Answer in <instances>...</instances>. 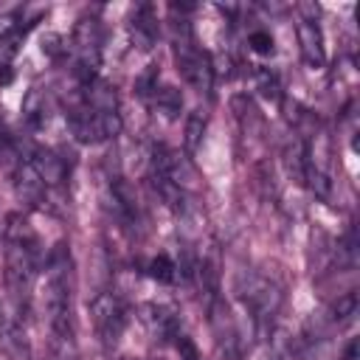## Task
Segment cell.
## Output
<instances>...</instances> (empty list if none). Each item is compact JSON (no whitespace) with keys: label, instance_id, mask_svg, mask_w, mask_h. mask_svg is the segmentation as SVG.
<instances>
[{"label":"cell","instance_id":"6da1fadb","mask_svg":"<svg viewBox=\"0 0 360 360\" xmlns=\"http://www.w3.org/2000/svg\"><path fill=\"white\" fill-rule=\"evenodd\" d=\"M70 256L65 245H56L48 256V276H45V312L53 332V343H73V312H70Z\"/></svg>","mask_w":360,"mask_h":360},{"label":"cell","instance_id":"7a4b0ae2","mask_svg":"<svg viewBox=\"0 0 360 360\" xmlns=\"http://www.w3.org/2000/svg\"><path fill=\"white\" fill-rule=\"evenodd\" d=\"M174 62H177V70H180V76H183L186 84H191L200 93H211V84H214V59L194 45L188 28L183 31V37L174 39Z\"/></svg>","mask_w":360,"mask_h":360},{"label":"cell","instance_id":"3957f363","mask_svg":"<svg viewBox=\"0 0 360 360\" xmlns=\"http://www.w3.org/2000/svg\"><path fill=\"white\" fill-rule=\"evenodd\" d=\"M73 73L82 84H90L96 79V70L101 65V28L93 17H82L73 28Z\"/></svg>","mask_w":360,"mask_h":360},{"label":"cell","instance_id":"277c9868","mask_svg":"<svg viewBox=\"0 0 360 360\" xmlns=\"http://www.w3.org/2000/svg\"><path fill=\"white\" fill-rule=\"evenodd\" d=\"M34 270H37V248L8 242V248H6V284H8L14 301L25 304V298L31 292Z\"/></svg>","mask_w":360,"mask_h":360},{"label":"cell","instance_id":"5b68a950","mask_svg":"<svg viewBox=\"0 0 360 360\" xmlns=\"http://www.w3.org/2000/svg\"><path fill=\"white\" fill-rule=\"evenodd\" d=\"M70 132L79 143H101L121 132V115L79 107L70 112Z\"/></svg>","mask_w":360,"mask_h":360},{"label":"cell","instance_id":"8992f818","mask_svg":"<svg viewBox=\"0 0 360 360\" xmlns=\"http://www.w3.org/2000/svg\"><path fill=\"white\" fill-rule=\"evenodd\" d=\"M242 301L245 307L253 312L259 326H270V321L276 318V312L281 309V287L264 276H250L248 284L242 287Z\"/></svg>","mask_w":360,"mask_h":360},{"label":"cell","instance_id":"52a82bcc","mask_svg":"<svg viewBox=\"0 0 360 360\" xmlns=\"http://www.w3.org/2000/svg\"><path fill=\"white\" fill-rule=\"evenodd\" d=\"M90 318L104 346H115L124 326H127V309L112 292H101L90 301Z\"/></svg>","mask_w":360,"mask_h":360},{"label":"cell","instance_id":"ba28073f","mask_svg":"<svg viewBox=\"0 0 360 360\" xmlns=\"http://www.w3.org/2000/svg\"><path fill=\"white\" fill-rule=\"evenodd\" d=\"M152 166H155V174L158 177H163V180H169V183H174L177 188H183V191H194L197 188V172H194V166L188 163V158L186 155H180L177 149H169V146H155V152H152Z\"/></svg>","mask_w":360,"mask_h":360},{"label":"cell","instance_id":"9c48e42d","mask_svg":"<svg viewBox=\"0 0 360 360\" xmlns=\"http://www.w3.org/2000/svg\"><path fill=\"white\" fill-rule=\"evenodd\" d=\"M295 37H298L304 62H307L309 68H323L326 53H323V37H321L318 22H315V20H298V25H295Z\"/></svg>","mask_w":360,"mask_h":360},{"label":"cell","instance_id":"30bf717a","mask_svg":"<svg viewBox=\"0 0 360 360\" xmlns=\"http://www.w3.org/2000/svg\"><path fill=\"white\" fill-rule=\"evenodd\" d=\"M143 312H146L143 321H146L149 332L158 340H172V338L180 335V315H177L174 307H169V304H149Z\"/></svg>","mask_w":360,"mask_h":360},{"label":"cell","instance_id":"8fae6325","mask_svg":"<svg viewBox=\"0 0 360 360\" xmlns=\"http://www.w3.org/2000/svg\"><path fill=\"white\" fill-rule=\"evenodd\" d=\"M82 107L87 110H98V112H118V96H115V87L101 82V79H93L90 84H84L82 90Z\"/></svg>","mask_w":360,"mask_h":360},{"label":"cell","instance_id":"7c38bea8","mask_svg":"<svg viewBox=\"0 0 360 360\" xmlns=\"http://www.w3.org/2000/svg\"><path fill=\"white\" fill-rule=\"evenodd\" d=\"M28 163H31V169L37 172V177H39L45 186H59V183L65 180V174H68L65 160L56 158V155L48 152V149H37L34 158H28Z\"/></svg>","mask_w":360,"mask_h":360},{"label":"cell","instance_id":"4fadbf2b","mask_svg":"<svg viewBox=\"0 0 360 360\" xmlns=\"http://www.w3.org/2000/svg\"><path fill=\"white\" fill-rule=\"evenodd\" d=\"M132 39L138 48H152L158 39V20L152 14V6H141L132 17Z\"/></svg>","mask_w":360,"mask_h":360},{"label":"cell","instance_id":"5bb4252c","mask_svg":"<svg viewBox=\"0 0 360 360\" xmlns=\"http://www.w3.org/2000/svg\"><path fill=\"white\" fill-rule=\"evenodd\" d=\"M110 191H112V202H115V208L121 211V217L124 219H138L141 217V205H138V197H135V188L127 183V180H121V177H115L112 180V186H110Z\"/></svg>","mask_w":360,"mask_h":360},{"label":"cell","instance_id":"9a60e30c","mask_svg":"<svg viewBox=\"0 0 360 360\" xmlns=\"http://www.w3.org/2000/svg\"><path fill=\"white\" fill-rule=\"evenodd\" d=\"M17 191H20V197H25L28 202H42V197H45V183L37 177V172L31 169V163L25 160L22 166H20V172H17Z\"/></svg>","mask_w":360,"mask_h":360},{"label":"cell","instance_id":"2e32d148","mask_svg":"<svg viewBox=\"0 0 360 360\" xmlns=\"http://www.w3.org/2000/svg\"><path fill=\"white\" fill-rule=\"evenodd\" d=\"M205 127H208V115L202 110H194L188 112L186 118V127H183V143H186V152L194 155L202 143V135H205Z\"/></svg>","mask_w":360,"mask_h":360},{"label":"cell","instance_id":"e0dca14e","mask_svg":"<svg viewBox=\"0 0 360 360\" xmlns=\"http://www.w3.org/2000/svg\"><path fill=\"white\" fill-rule=\"evenodd\" d=\"M152 96H155V107H158L166 118H174V115L183 110V96H180V90H177V87H172V84L158 87Z\"/></svg>","mask_w":360,"mask_h":360},{"label":"cell","instance_id":"ac0fdd59","mask_svg":"<svg viewBox=\"0 0 360 360\" xmlns=\"http://www.w3.org/2000/svg\"><path fill=\"white\" fill-rule=\"evenodd\" d=\"M354 315H357V292H343V295H338V301L329 307V323L343 326V323H349Z\"/></svg>","mask_w":360,"mask_h":360},{"label":"cell","instance_id":"d6986e66","mask_svg":"<svg viewBox=\"0 0 360 360\" xmlns=\"http://www.w3.org/2000/svg\"><path fill=\"white\" fill-rule=\"evenodd\" d=\"M22 115H25V121H28L31 127H39V124L45 121V98H42L39 90H31V93L25 96V101H22Z\"/></svg>","mask_w":360,"mask_h":360},{"label":"cell","instance_id":"ffe728a7","mask_svg":"<svg viewBox=\"0 0 360 360\" xmlns=\"http://www.w3.org/2000/svg\"><path fill=\"white\" fill-rule=\"evenodd\" d=\"M149 276L155 278V281H160V284H169V281H174V276H177V264L169 259V256H155L152 262H149Z\"/></svg>","mask_w":360,"mask_h":360},{"label":"cell","instance_id":"44dd1931","mask_svg":"<svg viewBox=\"0 0 360 360\" xmlns=\"http://www.w3.org/2000/svg\"><path fill=\"white\" fill-rule=\"evenodd\" d=\"M256 84H259V90H262L264 98H270V101H278L281 98V84H278V79L270 70H256Z\"/></svg>","mask_w":360,"mask_h":360},{"label":"cell","instance_id":"7402d4cb","mask_svg":"<svg viewBox=\"0 0 360 360\" xmlns=\"http://www.w3.org/2000/svg\"><path fill=\"white\" fill-rule=\"evenodd\" d=\"M155 90H158V65H149V68L138 76L135 93H138V96H152Z\"/></svg>","mask_w":360,"mask_h":360},{"label":"cell","instance_id":"603a6c76","mask_svg":"<svg viewBox=\"0 0 360 360\" xmlns=\"http://www.w3.org/2000/svg\"><path fill=\"white\" fill-rule=\"evenodd\" d=\"M174 349H177V354H180V360H202V354H200V349H197V343L188 338V335H177L174 338Z\"/></svg>","mask_w":360,"mask_h":360},{"label":"cell","instance_id":"cb8c5ba5","mask_svg":"<svg viewBox=\"0 0 360 360\" xmlns=\"http://www.w3.org/2000/svg\"><path fill=\"white\" fill-rule=\"evenodd\" d=\"M248 45H250V51H256V53H262V56L273 53V37H270L267 31H253V34L248 37Z\"/></svg>","mask_w":360,"mask_h":360},{"label":"cell","instance_id":"d4e9b609","mask_svg":"<svg viewBox=\"0 0 360 360\" xmlns=\"http://www.w3.org/2000/svg\"><path fill=\"white\" fill-rule=\"evenodd\" d=\"M357 357V340H352L349 346H346V354H343V360H354Z\"/></svg>","mask_w":360,"mask_h":360},{"label":"cell","instance_id":"484cf974","mask_svg":"<svg viewBox=\"0 0 360 360\" xmlns=\"http://www.w3.org/2000/svg\"><path fill=\"white\" fill-rule=\"evenodd\" d=\"M8 79H11V70H8V68H6V70H0V82H3V84H6V82H8Z\"/></svg>","mask_w":360,"mask_h":360}]
</instances>
